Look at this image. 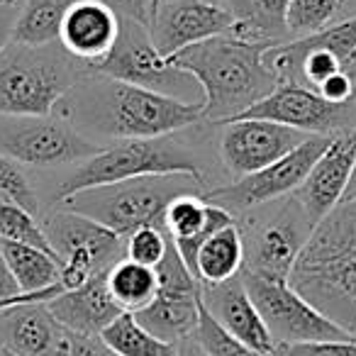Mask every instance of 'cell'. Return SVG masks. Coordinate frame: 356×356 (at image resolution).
Segmentation results:
<instances>
[{
	"mask_svg": "<svg viewBox=\"0 0 356 356\" xmlns=\"http://www.w3.org/2000/svg\"><path fill=\"white\" fill-rule=\"evenodd\" d=\"M105 281L113 300L122 307V312H132V315L154 300L159 288L154 268L134 264L129 259H120L118 264H113L105 273Z\"/></svg>",
	"mask_w": 356,
	"mask_h": 356,
	"instance_id": "83f0119b",
	"label": "cell"
},
{
	"mask_svg": "<svg viewBox=\"0 0 356 356\" xmlns=\"http://www.w3.org/2000/svg\"><path fill=\"white\" fill-rule=\"evenodd\" d=\"M210 3H222V0H210Z\"/></svg>",
	"mask_w": 356,
	"mask_h": 356,
	"instance_id": "ee69618b",
	"label": "cell"
},
{
	"mask_svg": "<svg viewBox=\"0 0 356 356\" xmlns=\"http://www.w3.org/2000/svg\"><path fill=\"white\" fill-rule=\"evenodd\" d=\"M288 283L317 312L356 339V200H344L312 227Z\"/></svg>",
	"mask_w": 356,
	"mask_h": 356,
	"instance_id": "7a4b0ae2",
	"label": "cell"
},
{
	"mask_svg": "<svg viewBox=\"0 0 356 356\" xmlns=\"http://www.w3.org/2000/svg\"><path fill=\"white\" fill-rule=\"evenodd\" d=\"M239 278L278 346L298 344V341L351 339L322 312H317L300 293L293 291L288 281L261 278L247 271H239Z\"/></svg>",
	"mask_w": 356,
	"mask_h": 356,
	"instance_id": "7c38bea8",
	"label": "cell"
},
{
	"mask_svg": "<svg viewBox=\"0 0 356 356\" xmlns=\"http://www.w3.org/2000/svg\"><path fill=\"white\" fill-rule=\"evenodd\" d=\"M327 144H330V137H325V134L307 137L300 147L288 152L286 156L273 161L271 166L261 168L257 173H249V176L234 178L232 184L220 186L215 191H205L203 198L210 205L227 210L234 220H237V215H244L254 208L288 198L300 188L310 166L325 152Z\"/></svg>",
	"mask_w": 356,
	"mask_h": 356,
	"instance_id": "8fae6325",
	"label": "cell"
},
{
	"mask_svg": "<svg viewBox=\"0 0 356 356\" xmlns=\"http://www.w3.org/2000/svg\"><path fill=\"white\" fill-rule=\"evenodd\" d=\"M244 266V247H242V234H239L237 222L229 227L218 229L210 234L203 244H200L198 254H195V266L193 276L205 286H215V283H225L229 278L239 276Z\"/></svg>",
	"mask_w": 356,
	"mask_h": 356,
	"instance_id": "cb8c5ba5",
	"label": "cell"
},
{
	"mask_svg": "<svg viewBox=\"0 0 356 356\" xmlns=\"http://www.w3.org/2000/svg\"><path fill=\"white\" fill-rule=\"evenodd\" d=\"M0 195H6L8 200L17 203L32 218H37V213H40V200H37L30 178L25 176L20 163L15 159L6 156V154H0Z\"/></svg>",
	"mask_w": 356,
	"mask_h": 356,
	"instance_id": "d6a6232c",
	"label": "cell"
},
{
	"mask_svg": "<svg viewBox=\"0 0 356 356\" xmlns=\"http://www.w3.org/2000/svg\"><path fill=\"white\" fill-rule=\"evenodd\" d=\"M0 3H6V0H0Z\"/></svg>",
	"mask_w": 356,
	"mask_h": 356,
	"instance_id": "f6af8a7d",
	"label": "cell"
},
{
	"mask_svg": "<svg viewBox=\"0 0 356 356\" xmlns=\"http://www.w3.org/2000/svg\"><path fill=\"white\" fill-rule=\"evenodd\" d=\"M234 30V15L222 3L210 0H161L152 15L149 37L163 59L178 51L229 35Z\"/></svg>",
	"mask_w": 356,
	"mask_h": 356,
	"instance_id": "2e32d148",
	"label": "cell"
},
{
	"mask_svg": "<svg viewBox=\"0 0 356 356\" xmlns=\"http://www.w3.org/2000/svg\"><path fill=\"white\" fill-rule=\"evenodd\" d=\"M64 291L61 286H54L49 291H42V293H20L17 288V281L13 278L10 268H8V261L0 252V310H8V307H15V305H25V302H49L54 296Z\"/></svg>",
	"mask_w": 356,
	"mask_h": 356,
	"instance_id": "e575fe53",
	"label": "cell"
},
{
	"mask_svg": "<svg viewBox=\"0 0 356 356\" xmlns=\"http://www.w3.org/2000/svg\"><path fill=\"white\" fill-rule=\"evenodd\" d=\"M105 273H95L93 278L74 291H61L47 302V310L51 312L56 322L64 330L76 332V334L100 337V332L122 315V307L113 300L108 291Z\"/></svg>",
	"mask_w": 356,
	"mask_h": 356,
	"instance_id": "7402d4cb",
	"label": "cell"
},
{
	"mask_svg": "<svg viewBox=\"0 0 356 356\" xmlns=\"http://www.w3.org/2000/svg\"><path fill=\"white\" fill-rule=\"evenodd\" d=\"M200 302L215 317V322L244 346L264 356L278 354V344L268 334L266 325L239 276L225 283H215V286L200 283Z\"/></svg>",
	"mask_w": 356,
	"mask_h": 356,
	"instance_id": "d6986e66",
	"label": "cell"
},
{
	"mask_svg": "<svg viewBox=\"0 0 356 356\" xmlns=\"http://www.w3.org/2000/svg\"><path fill=\"white\" fill-rule=\"evenodd\" d=\"M195 341L203 346V351L208 356H264L252 351L249 346H244L239 339H234L229 332H225L222 327L215 322V317L200 302V317H198V327L193 332ZM278 356V354H276Z\"/></svg>",
	"mask_w": 356,
	"mask_h": 356,
	"instance_id": "1f68e13d",
	"label": "cell"
},
{
	"mask_svg": "<svg viewBox=\"0 0 356 356\" xmlns=\"http://www.w3.org/2000/svg\"><path fill=\"white\" fill-rule=\"evenodd\" d=\"M79 127L105 134L110 139H156L191 127L203 120V100L168 98L137 86L98 76L74 95L69 105ZM76 127V129H79Z\"/></svg>",
	"mask_w": 356,
	"mask_h": 356,
	"instance_id": "3957f363",
	"label": "cell"
},
{
	"mask_svg": "<svg viewBox=\"0 0 356 356\" xmlns=\"http://www.w3.org/2000/svg\"><path fill=\"white\" fill-rule=\"evenodd\" d=\"M168 234L161 227H139L124 237V259L154 268L168 249Z\"/></svg>",
	"mask_w": 356,
	"mask_h": 356,
	"instance_id": "836d02e7",
	"label": "cell"
},
{
	"mask_svg": "<svg viewBox=\"0 0 356 356\" xmlns=\"http://www.w3.org/2000/svg\"><path fill=\"white\" fill-rule=\"evenodd\" d=\"M229 13L234 15L232 35L242 40L281 44L286 30L288 0H227Z\"/></svg>",
	"mask_w": 356,
	"mask_h": 356,
	"instance_id": "d4e9b609",
	"label": "cell"
},
{
	"mask_svg": "<svg viewBox=\"0 0 356 356\" xmlns=\"http://www.w3.org/2000/svg\"><path fill=\"white\" fill-rule=\"evenodd\" d=\"M100 149L64 118H8L0 124V154L17 163L61 166L86 161Z\"/></svg>",
	"mask_w": 356,
	"mask_h": 356,
	"instance_id": "5bb4252c",
	"label": "cell"
},
{
	"mask_svg": "<svg viewBox=\"0 0 356 356\" xmlns=\"http://www.w3.org/2000/svg\"><path fill=\"white\" fill-rule=\"evenodd\" d=\"M0 252L6 257L8 268L17 281L20 293H42L59 286V261L51 254L32 247V244L0 239Z\"/></svg>",
	"mask_w": 356,
	"mask_h": 356,
	"instance_id": "484cf974",
	"label": "cell"
},
{
	"mask_svg": "<svg viewBox=\"0 0 356 356\" xmlns=\"http://www.w3.org/2000/svg\"><path fill=\"white\" fill-rule=\"evenodd\" d=\"M0 239H10V242H22L32 244V247L42 249V252L51 254L49 242L44 237V229L37 222V218H32L27 210H22L17 203L8 200L6 195H0ZM59 261V259H56Z\"/></svg>",
	"mask_w": 356,
	"mask_h": 356,
	"instance_id": "4dcf8cb0",
	"label": "cell"
},
{
	"mask_svg": "<svg viewBox=\"0 0 356 356\" xmlns=\"http://www.w3.org/2000/svg\"><path fill=\"white\" fill-rule=\"evenodd\" d=\"M234 222L237 220L227 210L210 205L203 198V193L178 195L166 205V213H163V229L186 261V266L191 268V273H193L195 254H198L200 244L218 229L229 227Z\"/></svg>",
	"mask_w": 356,
	"mask_h": 356,
	"instance_id": "44dd1931",
	"label": "cell"
},
{
	"mask_svg": "<svg viewBox=\"0 0 356 356\" xmlns=\"http://www.w3.org/2000/svg\"><path fill=\"white\" fill-rule=\"evenodd\" d=\"M83 66L54 44H8L0 54V115L47 118L74 90Z\"/></svg>",
	"mask_w": 356,
	"mask_h": 356,
	"instance_id": "5b68a950",
	"label": "cell"
},
{
	"mask_svg": "<svg viewBox=\"0 0 356 356\" xmlns=\"http://www.w3.org/2000/svg\"><path fill=\"white\" fill-rule=\"evenodd\" d=\"M346 0H288L286 30L288 35L307 37L327 30L344 10Z\"/></svg>",
	"mask_w": 356,
	"mask_h": 356,
	"instance_id": "f546056e",
	"label": "cell"
},
{
	"mask_svg": "<svg viewBox=\"0 0 356 356\" xmlns=\"http://www.w3.org/2000/svg\"><path fill=\"white\" fill-rule=\"evenodd\" d=\"M354 103H330L315 90L302 88L298 83H278L271 95L242 113L237 120H268V122L283 124L307 137L325 134L332 137L351 127Z\"/></svg>",
	"mask_w": 356,
	"mask_h": 356,
	"instance_id": "9a60e30c",
	"label": "cell"
},
{
	"mask_svg": "<svg viewBox=\"0 0 356 356\" xmlns=\"http://www.w3.org/2000/svg\"><path fill=\"white\" fill-rule=\"evenodd\" d=\"M76 0H25L15 22L13 42L25 47H47L59 42L61 20Z\"/></svg>",
	"mask_w": 356,
	"mask_h": 356,
	"instance_id": "4316f807",
	"label": "cell"
},
{
	"mask_svg": "<svg viewBox=\"0 0 356 356\" xmlns=\"http://www.w3.org/2000/svg\"><path fill=\"white\" fill-rule=\"evenodd\" d=\"M264 59L278 83H298L317 93L334 74L356 69V15L317 35L281 42L271 47Z\"/></svg>",
	"mask_w": 356,
	"mask_h": 356,
	"instance_id": "30bf717a",
	"label": "cell"
},
{
	"mask_svg": "<svg viewBox=\"0 0 356 356\" xmlns=\"http://www.w3.org/2000/svg\"><path fill=\"white\" fill-rule=\"evenodd\" d=\"M178 356H208V354L195 341V337H186V339L178 341Z\"/></svg>",
	"mask_w": 356,
	"mask_h": 356,
	"instance_id": "ab89813d",
	"label": "cell"
},
{
	"mask_svg": "<svg viewBox=\"0 0 356 356\" xmlns=\"http://www.w3.org/2000/svg\"><path fill=\"white\" fill-rule=\"evenodd\" d=\"M276 44L220 35L178 51L168 64L191 74L203 90V120L232 122L273 93L278 79L266 66V51Z\"/></svg>",
	"mask_w": 356,
	"mask_h": 356,
	"instance_id": "6da1fadb",
	"label": "cell"
},
{
	"mask_svg": "<svg viewBox=\"0 0 356 356\" xmlns=\"http://www.w3.org/2000/svg\"><path fill=\"white\" fill-rule=\"evenodd\" d=\"M64 327L51 317L47 302L0 310V349L10 356H59Z\"/></svg>",
	"mask_w": 356,
	"mask_h": 356,
	"instance_id": "603a6c76",
	"label": "cell"
},
{
	"mask_svg": "<svg viewBox=\"0 0 356 356\" xmlns=\"http://www.w3.org/2000/svg\"><path fill=\"white\" fill-rule=\"evenodd\" d=\"M100 339L118 356H178V344L163 341L147 332L132 312H122L103 332Z\"/></svg>",
	"mask_w": 356,
	"mask_h": 356,
	"instance_id": "f1b7e54d",
	"label": "cell"
},
{
	"mask_svg": "<svg viewBox=\"0 0 356 356\" xmlns=\"http://www.w3.org/2000/svg\"><path fill=\"white\" fill-rule=\"evenodd\" d=\"M166 173H186L203 184V168L195 154H191L176 139H120L113 147L100 149L95 156L86 159L56 191V203L69 195L95 186L118 184L139 176H166Z\"/></svg>",
	"mask_w": 356,
	"mask_h": 356,
	"instance_id": "8992f818",
	"label": "cell"
},
{
	"mask_svg": "<svg viewBox=\"0 0 356 356\" xmlns=\"http://www.w3.org/2000/svg\"><path fill=\"white\" fill-rule=\"evenodd\" d=\"M278 356H356V339L281 344L278 346Z\"/></svg>",
	"mask_w": 356,
	"mask_h": 356,
	"instance_id": "d590c367",
	"label": "cell"
},
{
	"mask_svg": "<svg viewBox=\"0 0 356 356\" xmlns=\"http://www.w3.org/2000/svg\"><path fill=\"white\" fill-rule=\"evenodd\" d=\"M305 139L307 134L268 120H232L220 137V159L234 178H242L271 166Z\"/></svg>",
	"mask_w": 356,
	"mask_h": 356,
	"instance_id": "e0dca14e",
	"label": "cell"
},
{
	"mask_svg": "<svg viewBox=\"0 0 356 356\" xmlns=\"http://www.w3.org/2000/svg\"><path fill=\"white\" fill-rule=\"evenodd\" d=\"M159 3H161V0H154V10H156V8H159Z\"/></svg>",
	"mask_w": 356,
	"mask_h": 356,
	"instance_id": "b9f144b4",
	"label": "cell"
},
{
	"mask_svg": "<svg viewBox=\"0 0 356 356\" xmlns=\"http://www.w3.org/2000/svg\"><path fill=\"white\" fill-rule=\"evenodd\" d=\"M59 356H118L100 337L76 334V332L64 330L59 344Z\"/></svg>",
	"mask_w": 356,
	"mask_h": 356,
	"instance_id": "8d00e7d4",
	"label": "cell"
},
{
	"mask_svg": "<svg viewBox=\"0 0 356 356\" xmlns=\"http://www.w3.org/2000/svg\"><path fill=\"white\" fill-rule=\"evenodd\" d=\"M105 6L122 20L139 22L149 30L154 15V0H103Z\"/></svg>",
	"mask_w": 356,
	"mask_h": 356,
	"instance_id": "74e56055",
	"label": "cell"
},
{
	"mask_svg": "<svg viewBox=\"0 0 356 356\" xmlns=\"http://www.w3.org/2000/svg\"><path fill=\"white\" fill-rule=\"evenodd\" d=\"M42 229L59 259V286L64 291L83 286L95 273L124 259V239L120 234L66 208L54 210L42 222Z\"/></svg>",
	"mask_w": 356,
	"mask_h": 356,
	"instance_id": "9c48e42d",
	"label": "cell"
},
{
	"mask_svg": "<svg viewBox=\"0 0 356 356\" xmlns=\"http://www.w3.org/2000/svg\"><path fill=\"white\" fill-rule=\"evenodd\" d=\"M186 193H205V188L186 173H166V176H139L86 188L64 198L59 205L103 225L124 239L139 227L163 229L166 205Z\"/></svg>",
	"mask_w": 356,
	"mask_h": 356,
	"instance_id": "277c9868",
	"label": "cell"
},
{
	"mask_svg": "<svg viewBox=\"0 0 356 356\" xmlns=\"http://www.w3.org/2000/svg\"><path fill=\"white\" fill-rule=\"evenodd\" d=\"M156 273V296L144 310L134 312L137 322L147 332L163 341L178 344L186 337H193L200 317V281L191 273L173 242L161 261L154 266Z\"/></svg>",
	"mask_w": 356,
	"mask_h": 356,
	"instance_id": "4fadbf2b",
	"label": "cell"
},
{
	"mask_svg": "<svg viewBox=\"0 0 356 356\" xmlns=\"http://www.w3.org/2000/svg\"><path fill=\"white\" fill-rule=\"evenodd\" d=\"M118 32L120 17L103 0H76L61 20L59 44L86 71H93L113 51Z\"/></svg>",
	"mask_w": 356,
	"mask_h": 356,
	"instance_id": "ffe728a7",
	"label": "cell"
},
{
	"mask_svg": "<svg viewBox=\"0 0 356 356\" xmlns=\"http://www.w3.org/2000/svg\"><path fill=\"white\" fill-rule=\"evenodd\" d=\"M356 163V129H344L330 137L325 152L310 166L300 188L293 193L312 225L330 215L344 200Z\"/></svg>",
	"mask_w": 356,
	"mask_h": 356,
	"instance_id": "ac0fdd59",
	"label": "cell"
},
{
	"mask_svg": "<svg viewBox=\"0 0 356 356\" xmlns=\"http://www.w3.org/2000/svg\"><path fill=\"white\" fill-rule=\"evenodd\" d=\"M90 74L154 90L168 98L186 100V103H195L200 100L198 95H203L193 76L171 66L168 59L159 54L147 27L122 17H120V32L113 51Z\"/></svg>",
	"mask_w": 356,
	"mask_h": 356,
	"instance_id": "ba28073f",
	"label": "cell"
},
{
	"mask_svg": "<svg viewBox=\"0 0 356 356\" xmlns=\"http://www.w3.org/2000/svg\"><path fill=\"white\" fill-rule=\"evenodd\" d=\"M0 356H10V354H6V351H3V349H0Z\"/></svg>",
	"mask_w": 356,
	"mask_h": 356,
	"instance_id": "7bdbcfd3",
	"label": "cell"
},
{
	"mask_svg": "<svg viewBox=\"0 0 356 356\" xmlns=\"http://www.w3.org/2000/svg\"><path fill=\"white\" fill-rule=\"evenodd\" d=\"M273 205L276 208L271 213H264V208L249 210L244 213V222H237L244 247L242 271L273 281H288L293 264L310 239L315 225L307 220L293 195L281 198V203L273 200Z\"/></svg>",
	"mask_w": 356,
	"mask_h": 356,
	"instance_id": "52a82bcc",
	"label": "cell"
},
{
	"mask_svg": "<svg viewBox=\"0 0 356 356\" xmlns=\"http://www.w3.org/2000/svg\"><path fill=\"white\" fill-rule=\"evenodd\" d=\"M344 200H356V163H354V173H351V181H349V188H346ZM341 200V203H344Z\"/></svg>",
	"mask_w": 356,
	"mask_h": 356,
	"instance_id": "60d3db41",
	"label": "cell"
},
{
	"mask_svg": "<svg viewBox=\"0 0 356 356\" xmlns=\"http://www.w3.org/2000/svg\"><path fill=\"white\" fill-rule=\"evenodd\" d=\"M22 3L25 0H6V3H0V54L13 42V32H15V22L17 15H20Z\"/></svg>",
	"mask_w": 356,
	"mask_h": 356,
	"instance_id": "f35d334b",
	"label": "cell"
}]
</instances>
